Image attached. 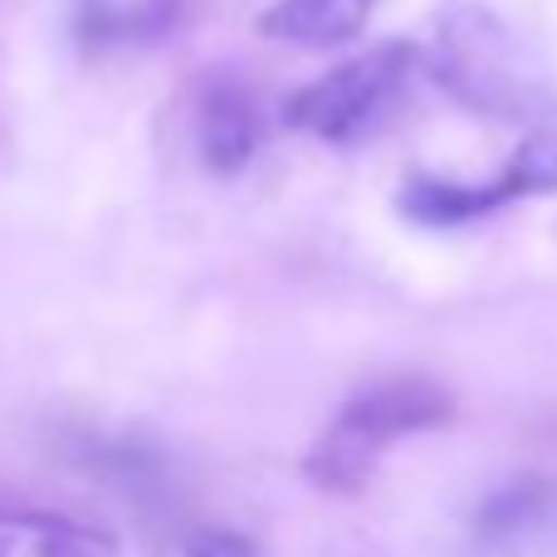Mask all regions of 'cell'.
Masks as SVG:
<instances>
[{
  "label": "cell",
  "mask_w": 557,
  "mask_h": 557,
  "mask_svg": "<svg viewBox=\"0 0 557 557\" xmlns=\"http://www.w3.org/2000/svg\"><path fill=\"white\" fill-rule=\"evenodd\" d=\"M74 460L88 474L117 484V490H157L162 484V460L152 445L143 441H123V435H78L74 441Z\"/></svg>",
  "instance_id": "9c48e42d"
},
{
  "label": "cell",
  "mask_w": 557,
  "mask_h": 557,
  "mask_svg": "<svg viewBox=\"0 0 557 557\" xmlns=\"http://www.w3.org/2000/svg\"><path fill=\"white\" fill-rule=\"evenodd\" d=\"M0 557H117V539L49 504L0 499Z\"/></svg>",
  "instance_id": "8992f818"
},
{
  "label": "cell",
  "mask_w": 557,
  "mask_h": 557,
  "mask_svg": "<svg viewBox=\"0 0 557 557\" xmlns=\"http://www.w3.org/2000/svg\"><path fill=\"white\" fill-rule=\"evenodd\" d=\"M450 421V396L431 382V376H386L372 382L333 416L323 435H318L313 455L304 470L323 484L327 494H352L372 480L376 460L392 450L401 435L431 431V425Z\"/></svg>",
  "instance_id": "6da1fadb"
},
{
  "label": "cell",
  "mask_w": 557,
  "mask_h": 557,
  "mask_svg": "<svg viewBox=\"0 0 557 557\" xmlns=\"http://www.w3.org/2000/svg\"><path fill=\"white\" fill-rule=\"evenodd\" d=\"M260 137H264V108H260V94L250 88V78H240L235 69L206 74L191 103L196 157L215 176H235L255 162Z\"/></svg>",
  "instance_id": "5b68a950"
},
{
  "label": "cell",
  "mask_w": 557,
  "mask_h": 557,
  "mask_svg": "<svg viewBox=\"0 0 557 557\" xmlns=\"http://www.w3.org/2000/svg\"><path fill=\"white\" fill-rule=\"evenodd\" d=\"M182 557H270V553L255 548L245 533L231 529H191L182 543Z\"/></svg>",
  "instance_id": "8fae6325"
},
{
  "label": "cell",
  "mask_w": 557,
  "mask_h": 557,
  "mask_svg": "<svg viewBox=\"0 0 557 557\" xmlns=\"http://www.w3.org/2000/svg\"><path fill=\"white\" fill-rule=\"evenodd\" d=\"M406 74H411V45H382L294 94L284 117L288 127H304L318 143L347 147L392 113V103L406 88Z\"/></svg>",
  "instance_id": "7a4b0ae2"
},
{
  "label": "cell",
  "mask_w": 557,
  "mask_h": 557,
  "mask_svg": "<svg viewBox=\"0 0 557 557\" xmlns=\"http://www.w3.org/2000/svg\"><path fill=\"white\" fill-rule=\"evenodd\" d=\"M543 513H548V490L543 484H533V480L509 484V490H499L480 509V539H494V543L519 539L533 523H543Z\"/></svg>",
  "instance_id": "30bf717a"
},
{
  "label": "cell",
  "mask_w": 557,
  "mask_h": 557,
  "mask_svg": "<svg viewBox=\"0 0 557 557\" xmlns=\"http://www.w3.org/2000/svg\"><path fill=\"white\" fill-rule=\"evenodd\" d=\"M182 15L186 0H69L74 39L88 49L152 45V39L172 35Z\"/></svg>",
  "instance_id": "52a82bcc"
},
{
  "label": "cell",
  "mask_w": 557,
  "mask_h": 557,
  "mask_svg": "<svg viewBox=\"0 0 557 557\" xmlns=\"http://www.w3.org/2000/svg\"><path fill=\"white\" fill-rule=\"evenodd\" d=\"M382 0H278L260 15V35L298 49H337L357 39Z\"/></svg>",
  "instance_id": "ba28073f"
},
{
  "label": "cell",
  "mask_w": 557,
  "mask_h": 557,
  "mask_svg": "<svg viewBox=\"0 0 557 557\" xmlns=\"http://www.w3.org/2000/svg\"><path fill=\"white\" fill-rule=\"evenodd\" d=\"M435 74L455 98H465L470 108H484V113L513 117L529 103V84H523L519 64H513L509 39L484 10H460L441 29Z\"/></svg>",
  "instance_id": "3957f363"
},
{
  "label": "cell",
  "mask_w": 557,
  "mask_h": 557,
  "mask_svg": "<svg viewBox=\"0 0 557 557\" xmlns=\"http://www.w3.org/2000/svg\"><path fill=\"white\" fill-rule=\"evenodd\" d=\"M539 191H557V133L529 137L519 147V157L504 166V176H494L484 186L411 182L401 196V211L421 225H465L519 201V196H539Z\"/></svg>",
  "instance_id": "277c9868"
}]
</instances>
